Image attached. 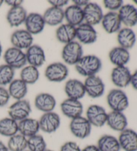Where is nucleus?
I'll list each match as a JSON object with an SVG mask.
<instances>
[{
  "label": "nucleus",
  "mask_w": 137,
  "mask_h": 151,
  "mask_svg": "<svg viewBox=\"0 0 137 151\" xmlns=\"http://www.w3.org/2000/svg\"><path fill=\"white\" fill-rule=\"evenodd\" d=\"M79 74L88 77L96 75L102 68V62L98 57L93 55L83 56L75 65Z\"/></svg>",
  "instance_id": "nucleus-1"
},
{
  "label": "nucleus",
  "mask_w": 137,
  "mask_h": 151,
  "mask_svg": "<svg viewBox=\"0 0 137 151\" xmlns=\"http://www.w3.org/2000/svg\"><path fill=\"white\" fill-rule=\"evenodd\" d=\"M107 103L112 111L123 112L128 107V98L126 93L119 88L112 89L107 95Z\"/></svg>",
  "instance_id": "nucleus-2"
},
{
  "label": "nucleus",
  "mask_w": 137,
  "mask_h": 151,
  "mask_svg": "<svg viewBox=\"0 0 137 151\" xmlns=\"http://www.w3.org/2000/svg\"><path fill=\"white\" fill-rule=\"evenodd\" d=\"M82 57V46L77 41H74L66 44L62 49V57L63 61L70 65H75Z\"/></svg>",
  "instance_id": "nucleus-3"
},
{
  "label": "nucleus",
  "mask_w": 137,
  "mask_h": 151,
  "mask_svg": "<svg viewBox=\"0 0 137 151\" xmlns=\"http://www.w3.org/2000/svg\"><path fill=\"white\" fill-rule=\"evenodd\" d=\"M4 59L6 65L14 69L23 68L27 63L26 53L14 47L7 49L4 53Z\"/></svg>",
  "instance_id": "nucleus-4"
},
{
  "label": "nucleus",
  "mask_w": 137,
  "mask_h": 151,
  "mask_svg": "<svg viewBox=\"0 0 137 151\" xmlns=\"http://www.w3.org/2000/svg\"><path fill=\"white\" fill-rule=\"evenodd\" d=\"M70 129L74 136L78 139H84L90 134L92 125L86 117L80 116L72 119Z\"/></svg>",
  "instance_id": "nucleus-5"
},
{
  "label": "nucleus",
  "mask_w": 137,
  "mask_h": 151,
  "mask_svg": "<svg viewBox=\"0 0 137 151\" xmlns=\"http://www.w3.org/2000/svg\"><path fill=\"white\" fill-rule=\"evenodd\" d=\"M69 71L65 64L60 62L53 63L47 67L45 71V76L52 82H62L68 76Z\"/></svg>",
  "instance_id": "nucleus-6"
},
{
  "label": "nucleus",
  "mask_w": 137,
  "mask_h": 151,
  "mask_svg": "<svg viewBox=\"0 0 137 151\" xmlns=\"http://www.w3.org/2000/svg\"><path fill=\"white\" fill-rule=\"evenodd\" d=\"M31 112V109L30 102L28 100L22 99L17 101L10 106L8 114L10 118L17 122H20L23 119L28 118Z\"/></svg>",
  "instance_id": "nucleus-7"
},
{
  "label": "nucleus",
  "mask_w": 137,
  "mask_h": 151,
  "mask_svg": "<svg viewBox=\"0 0 137 151\" xmlns=\"http://www.w3.org/2000/svg\"><path fill=\"white\" fill-rule=\"evenodd\" d=\"M108 113L104 107L98 105H90L86 111V117L92 126L102 127L106 123Z\"/></svg>",
  "instance_id": "nucleus-8"
},
{
  "label": "nucleus",
  "mask_w": 137,
  "mask_h": 151,
  "mask_svg": "<svg viewBox=\"0 0 137 151\" xmlns=\"http://www.w3.org/2000/svg\"><path fill=\"white\" fill-rule=\"evenodd\" d=\"M38 121L39 129L46 133H53L60 126V117L53 111L44 113Z\"/></svg>",
  "instance_id": "nucleus-9"
},
{
  "label": "nucleus",
  "mask_w": 137,
  "mask_h": 151,
  "mask_svg": "<svg viewBox=\"0 0 137 151\" xmlns=\"http://www.w3.org/2000/svg\"><path fill=\"white\" fill-rule=\"evenodd\" d=\"M84 85L86 93L92 98L101 97L104 93V83L101 78L96 75L86 77Z\"/></svg>",
  "instance_id": "nucleus-10"
},
{
  "label": "nucleus",
  "mask_w": 137,
  "mask_h": 151,
  "mask_svg": "<svg viewBox=\"0 0 137 151\" xmlns=\"http://www.w3.org/2000/svg\"><path fill=\"white\" fill-rule=\"evenodd\" d=\"M83 12L85 23L93 26L99 24L104 16L101 7L96 3L89 2L83 8Z\"/></svg>",
  "instance_id": "nucleus-11"
},
{
  "label": "nucleus",
  "mask_w": 137,
  "mask_h": 151,
  "mask_svg": "<svg viewBox=\"0 0 137 151\" xmlns=\"http://www.w3.org/2000/svg\"><path fill=\"white\" fill-rule=\"evenodd\" d=\"M132 73L126 66L116 67L111 73V80L118 88H125L130 84Z\"/></svg>",
  "instance_id": "nucleus-12"
},
{
  "label": "nucleus",
  "mask_w": 137,
  "mask_h": 151,
  "mask_svg": "<svg viewBox=\"0 0 137 151\" xmlns=\"http://www.w3.org/2000/svg\"><path fill=\"white\" fill-rule=\"evenodd\" d=\"M76 29V37L80 43L88 45L96 42L97 40V32L94 26L86 23H82Z\"/></svg>",
  "instance_id": "nucleus-13"
},
{
  "label": "nucleus",
  "mask_w": 137,
  "mask_h": 151,
  "mask_svg": "<svg viewBox=\"0 0 137 151\" xmlns=\"http://www.w3.org/2000/svg\"><path fill=\"white\" fill-rule=\"evenodd\" d=\"M62 113L71 119L82 116L83 113V105L79 100L68 98L60 105Z\"/></svg>",
  "instance_id": "nucleus-14"
},
{
  "label": "nucleus",
  "mask_w": 137,
  "mask_h": 151,
  "mask_svg": "<svg viewBox=\"0 0 137 151\" xmlns=\"http://www.w3.org/2000/svg\"><path fill=\"white\" fill-rule=\"evenodd\" d=\"M118 142L124 151H137V132L131 129L120 132Z\"/></svg>",
  "instance_id": "nucleus-15"
},
{
  "label": "nucleus",
  "mask_w": 137,
  "mask_h": 151,
  "mask_svg": "<svg viewBox=\"0 0 137 151\" xmlns=\"http://www.w3.org/2000/svg\"><path fill=\"white\" fill-rule=\"evenodd\" d=\"M32 35L27 30H16L11 36V43L13 46L19 49H28L33 45Z\"/></svg>",
  "instance_id": "nucleus-16"
},
{
  "label": "nucleus",
  "mask_w": 137,
  "mask_h": 151,
  "mask_svg": "<svg viewBox=\"0 0 137 151\" xmlns=\"http://www.w3.org/2000/svg\"><path fill=\"white\" fill-rule=\"evenodd\" d=\"M27 63L30 65L38 68L44 65L46 61V55L44 49L38 45H32L26 51Z\"/></svg>",
  "instance_id": "nucleus-17"
},
{
  "label": "nucleus",
  "mask_w": 137,
  "mask_h": 151,
  "mask_svg": "<svg viewBox=\"0 0 137 151\" xmlns=\"http://www.w3.org/2000/svg\"><path fill=\"white\" fill-rule=\"evenodd\" d=\"M106 124L111 129L120 132L127 129L128 120L123 112L112 111L108 113Z\"/></svg>",
  "instance_id": "nucleus-18"
},
{
  "label": "nucleus",
  "mask_w": 137,
  "mask_h": 151,
  "mask_svg": "<svg viewBox=\"0 0 137 151\" xmlns=\"http://www.w3.org/2000/svg\"><path fill=\"white\" fill-rule=\"evenodd\" d=\"M64 90L68 97L72 99L80 101L86 95L84 83L78 79L68 80L65 85Z\"/></svg>",
  "instance_id": "nucleus-19"
},
{
  "label": "nucleus",
  "mask_w": 137,
  "mask_h": 151,
  "mask_svg": "<svg viewBox=\"0 0 137 151\" xmlns=\"http://www.w3.org/2000/svg\"><path fill=\"white\" fill-rule=\"evenodd\" d=\"M24 23L26 30L31 35L40 33L46 25L43 16L38 13H31L28 15Z\"/></svg>",
  "instance_id": "nucleus-20"
},
{
  "label": "nucleus",
  "mask_w": 137,
  "mask_h": 151,
  "mask_svg": "<svg viewBox=\"0 0 137 151\" xmlns=\"http://www.w3.org/2000/svg\"><path fill=\"white\" fill-rule=\"evenodd\" d=\"M121 22L128 28L137 24V9L133 5H123L118 12Z\"/></svg>",
  "instance_id": "nucleus-21"
},
{
  "label": "nucleus",
  "mask_w": 137,
  "mask_h": 151,
  "mask_svg": "<svg viewBox=\"0 0 137 151\" xmlns=\"http://www.w3.org/2000/svg\"><path fill=\"white\" fill-rule=\"evenodd\" d=\"M101 23L105 32L108 33H117L121 29L122 22L118 14L115 12H110L104 15Z\"/></svg>",
  "instance_id": "nucleus-22"
},
{
  "label": "nucleus",
  "mask_w": 137,
  "mask_h": 151,
  "mask_svg": "<svg viewBox=\"0 0 137 151\" xmlns=\"http://www.w3.org/2000/svg\"><path fill=\"white\" fill-rule=\"evenodd\" d=\"M34 105L39 111L44 113L53 111L56 107V101L54 96L49 93H40L35 98Z\"/></svg>",
  "instance_id": "nucleus-23"
},
{
  "label": "nucleus",
  "mask_w": 137,
  "mask_h": 151,
  "mask_svg": "<svg viewBox=\"0 0 137 151\" xmlns=\"http://www.w3.org/2000/svg\"><path fill=\"white\" fill-rule=\"evenodd\" d=\"M39 130V121L36 119L28 117L18 123V132L26 138L38 134Z\"/></svg>",
  "instance_id": "nucleus-24"
},
{
  "label": "nucleus",
  "mask_w": 137,
  "mask_h": 151,
  "mask_svg": "<svg viewBox=\"0 0 137 151\" xmlns=\"http://www.w3.org/2000/svg\"><path fill=\"white\" fill-rule=\"evenodd\" d=\"M64 18L68 24L75 27H78L84 21L83 8L75 5L68 7L64 11Z\"/></svg>",
  "instance_id": "nucleus-25"
},
{
  "label": "nucleus",
  "mask_w": 137,
  "mask_h": 151,
  "mask_svg": "<svg viewBox=\"0 0 137 151\" xmlns=\"http://www.w3.org/2000/svg\"><path fill=\"white\" fill-rule=\"evenodd\" d=\"M28 14L24 7L18 6L11 7L7 14V21L9 25L12 27H18L25 23Z\"/></svg>",
  "instance_id": "nucleus-26"
},
{
  "label": "nucleus",
  "mask_w": 137,
  "mask_h": 151,
  "mask_svg": "<svg viewBox=\"0 0 137 151\" xmlns=\"http://www.w3.org/2000/svg\"><path fill=\"white\" fill-rule=\"evenodd\" d=\"M130 55L128 50L121 47H116L109 53V59L116 67L125 66L130 61Z\"/></svg>",
  "instance_id": "nucleus-27"
},
{
  "label": "nucleus",
  "mask_w": 137,
  "mask_h": 151,
  "mask_svg": "<svg viewBox=\"0 0 137 151\" xmlns=\"http://www.w3.org/2000/svg\"><path fill=\"white\" fill-rule=\"evenodd\" d=\"M117 41L120 47L128 50L135 45L136 34L131 28H122L118 32Z\"/></svg>",
  "instance_id": "nucleus-28"
},
{
  "label": "nucleus",
  "mask_w": 137,
  "mask_h": 151,
  "mask_svg": "<svg viewBox=\"0 0 137 151\" xmlns=\"http://www.w3.org/2000/svg\"><path fill=\"white\" fill-rule=\"evenodd\" d=\"M45 23L50 26H56L61 24L64 19V11L62 8L51 7L42 15Z\"/></svg>",
  "instance_id": "nucleus-29"
},
{
  "label": "nucleus",
  "mask_w": 137,
  "mask_h": 151,
  "mask_svg": "<svg viewBox=\"0 0 137 151\" xmlns=\"http://www.w3.org/2000/svg\"><path fill=\"white\" fill-rule=\"evenodd\" d=\"M57 40L60 43L67 44L74 41L76 37V27L68 23L63 24L57 29L56 32Z\"/></svg>",
  "instance_id": "nucleus-30"
},
{
  "label": "nucleus",
  "mask_w": 137,
  "mask_h": 151,
  "mask_svg": "<svg viewBox=\"0 0 137 151\" xmlns=\"http://www.w3.org/2000/svg\"><path fill=\"white\" fill-rule=\"evenodd\" d=\"M97 147L100 151H120L118 139L110 134H104L98 140Z\"/></svg>",
  "instance_id": "nucleus-31"
},
{
  "label": "nucleus",
  "mask_w": 137,
  "mask_h": 151,
  "mask_svg": "<svg viewBox=\"0 0 137 151\" xmlns=\"http://www.w3.org/2000/svg\"><path fill=\"white\" fill-rule=\"evenodd\" d=\"M8 92L10 97L17 101L23 99L28 93V86L22 80H13L9 84Z\"/></svg>",
  "instance_id": "nucleus-32"
},
{
  "label": "nucleus",
  "mask_w": 137,
  "mask_h": 151,
  "mask_svg": "<svg viewBox=\"0 0 137 151\" xmlns=\"http://www.w3.org/2000/svg\"><path fill=\"white\" fill-rule=\"evenodd\" d=\"M18 123L10 117L0 120V134L2 136L11 137L17 134Z\"/></svg>",
  "instance_id": "nucleus-33"
},
{
  "label": "nucleus",
  "mask_w": 137,
  "mask_h": 151,
  "mask_svg": "<svg viewBox=\"0 0 137 151\" xmlns=\"http://www.w3.org/2000/svg\"><path fill=\"white\" fill-rule=\"evenodd\" d=\"M27 143V138L20 133L9 137L7 147L9 151H25L28 148Z\"/></svg>",
  "instance_id": "nucleus-34"
},
{
  "label": "nucleus",
  "mask_w": 137,
  "mask_h": 151,
  "mask_svg": "<svg viewBox=\"0 0 137 151\" xmlns=\"http://www.w3.org/2000/svg\"><path fill=\"white\" fill-rule=\"evenodd\" d=\"M39 73L38 68L28 65L22 68L20 73V79L26 84H34L38 80Z\"/></svg>",
  "instance_id": "nucleus-35"
},
{
  "label": "nucleus",
  "mask_w": 137,
  "mask_h": 151,
  "mask_svg": "<svg viewBox=\"0 0 137 151\" xmlns=\"http://www.w3.org/2000/svg\"><path fill=\"white\" fill-rule=\"evenodd\" d=\"M28 148L30 151H44L46 148V142L44 137L39 134L28 138Z\"/></svg>",
  "instance_id": "nucleus-36"
},
{
  "label": "nucleus",
  "mask_w": 137,
  "mask_h": 151,
  "mask_svg": "<svg viewBox=\"0 0 137 151\" xmlns=\"http://www.w3.org/2000/svg\"><path fill=\"white\" fill-rule=\"evenodd\" d=\"M14 69L7 65H0V85L5 86L10 84L14 80Z\"/></svg>",
  "instance_id": "nucleus-37"
},
{
  "label": "nucleus",
  "mask_w": 137,
  "mask_h": 151,
  "mask_svg": "<svg viewBox=\"0 0 137 151\" xmlns=\"http://www.w3.org/2000/svg\"><path fill=\"white\" fill-rule=\"evenodd\" d=\"M104 7L110 10V12H114L119 10L123 6L122 0H105L104 1Z\"/></svg>",
  "instance_id": "nucleus-38"
},
{
  "label": "nucleus",
  "mask_w": 137,
  "mask_h": 151,
  "mask_svg": "<svg viewBox=\"0 0 137 151\" xmlns=\"http://www.w3.org/2000/svg\"><path fill=\"white\" fill-rule=\"evenodd\" d=\"M10 97L8 90L0 86V107L6 106L8 103Z\"/></svg>",
  "instance_id": "nucleus-39"
},
{
  "label": "nucleus",
  "mask_w": 137,
  "mask_h": 151,
  "mask_svg": "<svg viewBox=\"0 0 137 151\" xmlns=\"http://www.w3.org/2000/svg\"><path fill=\"white\" fill-rule=\"evenodd\" d=\"M60 151H81V148L76 142L69 141L62 146Z\"/></svg>",
  "instance_id": "nucleus-40"
},
{
  "label": "nucleus",
  "mask_w": 137,
  "mask_h": 151,
  "mask_svg": "<svg viewBox=\"0 0 137 151\" xmlns=\"http://www.w3.org/2000/svg\"><path fill=\"white\" fill-rule=\"evenodd\" d=\"M48 2L52 5V7H58V8H62L68 4V1L66 0H51Z\"/></svg>",
  "instance_id": "nucleus-41"
},
{
  "label": "nucleus",
  "mask_w": 137,
  "mask_h": 151,
  "mask_svg": "<svg viewBox=\"0 0 137 151\" xmlns=\"http://www.w3.org/2000/svg\"><path fill=\"white\" fill-rule=\"evenodd\" d=\"M5 2L11 7H15L21 6V4L23 3V1H20V0H7V1H5Z\"/></svg>",
  "instance_id": "nucleus-42"
},
{
  "label": "nucleus",
  "mask_w": 137,
  "mask_h": 151,
  "mask_svg": "<svg viewBox=\"0 0 137 151\" xmlns=\"http://www.w3.org/2000/svg\"><path fill=\"white\" fill-rule=\"evenodd\" d=\"M130 84L134 89L137 91V70L134 72L133 74H132Z\"/></svg>",
  "instance_id": "nucleus-43"
},
{
  "label": "nucleus",
  "mask_w": 137,
  "mask_h": 151,
  "mask_svg": "<svg viewBox=\"0 0 137 151\" xmlns=\"http://www.w3.org/2000/svg\"><path fill=\"white\" fill-rule=\"evenodd\" d=\"M89 1H86V0H74L73 3L74 5L80 7H85L87 4L89 3Z\"/></svg>",
  "instance_id": "nucleus-44"
},
{
  "label": "nucleus",
  "mask_w": 137,
  "mask_h": 151,
  "mask_svg": "<svg viewBox=\"0 0 137 151\" xmlns=\"http://www.w3.org/2000/svg\"><path fill=\"white\" fill-rule=\"evenodd\" d=\"M81 151H100L99 149L96 145H88L86 147H84L83 149H82Z\"/></svg>",
  "instance_id": "nucleus-45"
},
{
  "label": "nucleus",
  "mask_w": 137,
  "mask_h": 151,
  "mask_svg": "<svg viewBox=\"0 0 137 151\" xmlns=\"http://www.w3.org/2000/svg\"><path fill=\"white\" fill-rule=\"evenodd\" d=\"M0 151H9L7 146L1 141H0Z\"/></svg>",
  "instance_id": "nucleus-46"
},
{
  "label": "nucleus",
  "mask_w": 137,
  "mask_h": 151,
  "mask_svg": "<svg viewBox=\"0 0 137 151\" xmlns=\"http://www.w3.org/2000/svg\"><path fill=\"white\" fill-rule=\"evenodd\" d=\"M1 53H2V46H1V43H0V57L1 55Z\"/></svg>",
  "instance_id": "nucleus-47"
},
{
  "label": "nucleus",
  "mask_w": 137,
  "mask_h": 151,
  "mask_svg": "<svg viewBox=\"0 0 137 151\" xmlns=\"http://www.w3.org/2000/svg\"><path fill=\"white\" fill-rule=\"evenodd\" d=\"M4 1H2V0H0V7H1L2 6V4H4Z\"/></svg>",
  "instance_id": "nucleus-48"
},
{
  "label": "nucleus",
  "mask_w": 137,
  "mask_h": 151,
  "mask_svg": "<svg viewBox=\"0 0 137 151\" xmlns=\"http://www.w3.org/2000/svg\"><path fill=\"white\" fill-rule=\"evenodd\" d=\"M44 151H54V150H49V149H46Z\"/></svg>",
  "instance_id": "nucleus-49"
},
{
  "label": "nucleus",
  "mask_w": 137,
  "mask_h": 151,
  "mask_svg": "<svg viewBox=\"0 0 137 151\" xmlns=\"http://www.w3.org/2000/svg\"><path fill=\"white\" fill-rule=\"evenodd\" d=\"M134 3H135L136 4H137V0H134Z\"/></svg>",
  "instance_id": "nucleus-50"
},
{
  "label": "nucleus",
  "mask_w": 137,
  "mask_h": 151,
  "mask_svg": "<svg viewBox=\"0 0 137 151\" xmlns=\"http://www.w3.org/2000/svg\"><path fill=\"white\" fill-rule=\"evenodd\" d=\"M25 151H30V150H25Z\"/></svg>",
  "instance_id": "nucleus-51"
}]
</instances>
